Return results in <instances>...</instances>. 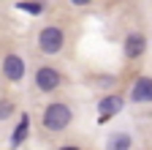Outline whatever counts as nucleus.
<instances>
[{
  "label": "nucleus",
  "instance_id": "obj_1",
  "mask_svg": "<svg viewBox=\"0 0 152 150\" xmlns=\"http://www.w3.org/2000/svg\"><path fill=\"white\" fill-rule=\"evenodd\" d=\"M71 120H73V112H71V106H65V104H49L46 109H44V128H49V131H63V128H68L71 126Z\"/></svg>",
  "mask_w": 152,
  "mask_h": 150
},
{
  "label": "nucleus",
  "instance_id": "obj_2",
  "mask_svg": "<svg viewBox=\"0 0 152 150\" xmlns=\"http://www.w3.org/2000/svg\"><path fill=\"white\" fill-rule=\"evenodd\" d=\"M63 44H65V33L60 30V27H44L41 33H38V47H41L46 55H54V52H60L63 49Z\"/></svg>",
  "mask_w": 152,
  "mask_h": 150
},
{
  "label": "nucleus",
  "instance_id": "obj_3",
  "mask_svg": "<svg viewBox=\"0 0 152 150\" xmlns=\"http://www.w3.org/2000/svg\"><path fill=\"white\" fill-rule=\"evenodd\" d=\"M60 82H63L60 71L52 68V66H41V68L35 71V87H38V90H44V93L57 90V87H60Z\"/></svg>",
  "mask_w": 152,
  "mask_h": 150
},
{
  "label": "nucleus",
  "instance_id": "obj_4",
  "mask_svg": "<svg viewBox=\"0 0 152 150\" xmlns=\"http://www.w3.org/2000/svg\"><path fill=\"white\" fill-rule=\"evenodd\" d=\"M3 74L11 79V82H19L25 77V60L19 58V55H6L3 60Z\"/></svg>",
  "mask_w": 152,
  "mask_h": 150
},
{
  "label": "nucleus",
  "instance_id": "obj_5",
  "mask_svg": "<svg viewBox=\"0 0 152 150\" xmlns=\"http://www.w3.org/2000/svg\"><path fill=\"white\" fill-rule=\"evenodd\" d=\"M122 109V98L120 96H106V98H101V104H98V123H106L111 115H117V112Z\"/></svg>",
  "mask_w": 152,
  "mask_h": 150
},
{
  "label": "nucleus",
  "instance_id": "obj_6",
  "mask_svg": "<svg viewBox=\"0 0 152 150\" xmlns=\"http://www.w3.org/2000/svg\"><path fill=\"white\" fill-rule=\"evenodd\" d=\"M130 98L136 101V104L152 101V79H149V77H139V79H136V85H133Z\"/></svg>",
  "mask_w": 152,
  "mask_h": 150
},
{
  "label": "nucleus",
  "instance_id": "obj_7",
  "mask_svg": "<svg viewBox=\"0 0 152 150\" xmlns=\"http://www.w3.org/2000/svg\"><path fill=\"white\" fill-rule=\"evenodd\" d=\"M144 47H147V41H144L141 33H130L125 38V55H128V58H141Z\"/></svg>",
  "mask_w": 152,
  "mask_h": 150
},
{
  "label": "nucleus",
  "instance_id": "obj_8",
  "mask_svg": "<svg viewBox=\"0 0 152 150\" xmlns=\"http://www.w3.org/2000/svg\"><path fill=\"white\" fill-rule=\"evenodd\" d=\"M130 145H133V139H130V134H109V139H106V150H130Z\"/></svg>",
  "mask_w": 152,
  "mask_h": 150
},
{
  "label": "nucleus",
  "instance_id": "obj_9",
  "mask_svg": "<svg viewBox=\"0 0 152 150\" xmlns=\"http://www.w3.org/2000/svg\"><path fill=\"white\" fill-rule=\"evenodd\" d=\"M27 131H30V117L27 115H22V120L16 123V128H14V134H11V147H19L25 139H27Z\"/></svg>",
  "mask_w": 152,
  "mask_h": 150
},
{
  "label": "nucleus",
  "instance_id": "obj_10",
  "mask_svg": "<svg viewBox=\"0 0 152 150\" xmlns=\"http://www.w3.org/2000/svg\"><path fill=\"white\" fill-rule=\"evenodd\" d=\"M19 11H27V14H41L44 6L41 3H33V0H25V3H19Z\"/></svg>",
  "mask_w": 152,
  "mask_h": 150
},
{
  "label": "nucleus",
  "instance_id": "obj_11",
  "mask_svg": "<svg viewBox=\"0 0 152 150\" xmlns=\"http://www.w3.org/2000/svg\"><path fill=\"white\" fill-rule=\"evenodd\" d=\"M11 112H14V104L3 98V101H0V120H6V117L11 115Z\"/></svg>",
  "mask_w": 152,
  "mask_h": 150
},
{
  "label": "nucleus",
  "instance_id": "obj_12",
  "mask_svg": "<svg viewBox=\"0 0 152 150\" xmlns=\"http://www.w3.org/2000/svg\"><path fill=\"white\" fill-rule=\"evenodd\" d=\"M73 6H87V3H92V0H71Z\"/></svg>",
  "mask_w": 152,
  "mask_h": 150
},
{
  "label": "nucleus",
  "instance_id": "obj_13",
  "mask_svg": "<svg viewBox=\"0 0 152 150\" xmlns=\"http://www.w3.org/2000/svg\"><path fill=\"white\" fill-rule=\"evenodd\" d=\"M60 150H79V147H60Z\"/></svg>",
  "mask_w": 152,
  "mask_h": 150
}]
</instances>
